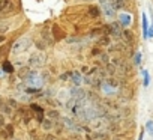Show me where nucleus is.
Wrapping results in <instances>:
<instances>
[{
	"label": "nucleus",
	"instance_id": "f03ea898",
	"mask_svg": "<svg viewBox=\"0 0 153 140\" xmlns=\"http://www.w3.org/2000/svg\"><path fill=\"white\" fill-rule=\"evenodd\" d=\"M17 8L14 0H0V15L2 17H9L12 14H15Z\"/></svg>",
	"mask_w": 153,
	"mask_h": 140
},
{
	"label": "nucleus",
	"instance_id": "2eb2a0df",
	"mask_svg": "<svg viewBox=\"0 0 153 140\" xmlns=\"http://www.w3.org/2000/svg\"><path fill=\"white\" fill-rule=\"evenodd\" d=\"M122 36H123V39H125L128 44L134 42V33H132V32H129V30H123V32H122Z\"/></svg>",
	"mask_w": 153,
	"mask_h": 140
},
{
	"label": "nucleus",
	"instance_id": "dca6fc26",
	"mask_svg": "<svg viewBox=\"0 0 153 140\" xmlns=\"http://www.w3.org/2000/svg\"><path fill=\"white\" fill-rule=\"evenodd\" d=\"M104 30L105 29H102V27H98V29L90 30V38H101L104 35Z\"/></svg>",
	"mask_w": 153,
	"mask_h": 140
},
{
	"label": "nucleus",
	"instance_id": "a211bd4d",
	"mask_svg": "<svg viewBox=\"0 0 153 140\" xmlns=\"http://www.w3.org/2000/svg\"><path fill=\"white\" fill-rule=\"evenodd\" d=\"M3 71H5V73H8V74L14 73V66L11 65V62H8V60H5V62H3Z\"/></svg>",
	"mask_w": 153,
	"mask_h": 140
},
{
	"label": "nucleus",
	"instance_id": "a878e982",
	"mask_svg": "<svg viewBox=\"0 0 153 140\" xmlns=\"http://www.w3.org/2000/svg\"><path fill=\"white\" fill-rule=\"evenodd\" d=\"M2 128H5V118H3L2 113H0V130Z\"/></svg>",
	"mask_w": 153,
	"mask_h": 140
},
{
	"label": "nucleus",
	"instance_id": "5701e85b",
	"mask_svg": "<svg viewBox=\"0 0 153 140\" xmlns=\"http://www.w3.org/2000/svg\"><path fill=\"white\" fill-rule=\"evenodd\" d=\"M47 116H50V118H59V112L50 110V112H47Z\"/></svg>",
	"mask_w": 153,
	"mask_h": 140
},
{
	"label": "nucleus",
	"instance_id": "cd10ccee",
	"mask_svg": "<svg viewBox=\"0 0 153 140\" xmlns=\"http://www.w3.org/2000/svg\"><path fill=\"white\" fill-rule=\"evenodd\" d=\"M3 41H5V36H0V44H2Z\"/></svg>",
	"mask_w": 153,
	"mask_h": 140
},
{
	"label": "nucleus",
	"instance_id": "ddd939ff",
	"mask_svg": "<svg viewBox=\"0 0 153 140\" xmlns=\"http://www.w3.org/2000/svg\"><path fill=\"white\" fill-rule=\"evenodd\" d=\"M14 136V127L12 125H5V130H2V137L9 139Z\"/></svg>",
	"mask_w": 153,
	"mask_h": 140
},
{
	"label": "nucleus",
	"instance_id": "393cba45",
	"mask_svg": "<svg viewBox=\"0 0 153 140\" xmlns=\"http://www.w3.org/2000/svg\"><path fill=\"white\" fill-rule=\"evenodd\" d=\"M8 30V24L6 23H0V33H3Z\"/></svg>",
	"mask_w": 153,
	"mask_h": 140
},
{
	"label": "nucleus",
	"instance_id": "39448f33",
	"mask_svg": "<svg viewBox=\"0 0 153 140\" xmlns=\"http://www.w3.org/2000/svg\"><path fill=\"white\" fill-rule=\"evenodd\" d=\"M116 12H117V9L111 5V2H110V3H104V5H102V14L105 15V18L113 20V18L116 17Z\"/></svg>",
	"mask_w": 153,
	"mask_h": 140
},
{
	"label": "nucleus",
	"instance_id": "c85d7f7f",
	"mask_svg": "<svg viewBox=\"0 0 153 140\" xmlns=\"http://www.w3.org/2000/svg\"><path fill=\"white\" fill-rule=\"evenodd\" d=\"M83 2H92V0H83Z\"/></svg>",
	"mask_w": 153,
	"mask_h": 140
},
{
	"label": "nucleus",
	"instance_id": "9b49d317",
	"mask_svg": "<svg viewBox=\"0 0 153 140\" xmlns=\"http://www.w3.org/2000/svg\"><path fill=\"white\" fill-rule=\"evenodd\" d=\"M30 109L33 110V112H36V119H38V122H41L42 124V121H44V110H42V107H39L38 104H32L30 106Z\"/></svg>",
	"mask_w": 153,
	"mask_h": 140
},
{
	"label": "nucleus",
	"instance_id": "aec40b11",
	"mask_svg": "<svg viewBox=\"0 0 153 140\" xmlns=\"http://www.w3.org/2000/svg\"><path fill=\"white\" fill-rule=\"evenodd\" d=\"M42 128L44 130H51L53 128V121L51 119H44L42 121Z\"/></svg>",
	"mask_w": 153,
	"mask_h": 140
},
{
	"label": "nucleus",
	"instance_id": "20e7f679",
	"mask_svg": "<svg viewBox=\"0 0 153 140\" xmlns=\"http://www.w3.org/2000/svg\"><path fill=\"white\" fill-rule=\"evenodd\" d=\"M27 83H29L30 86H33V88L39 89V88L44 85V79H42L38 73H30V74H29V77H27Z\"/></svg>",
	"mask_w": 153,
	"mask_h": 140
},
{
	"label": "nucleus",
	"instance_id": "f8f14e48",
	"mask_svg": "<svg viewBox=\"0 0 153 140\" xmlns=\"http://www.w3.org/2000/svg\"><path fill=\"white\" fill-rule=\"evenodd\" d=\"M89 15H90L92 18H99V17L102 15V11H101L99 6H90V8H89Z\"/></svg>",
	"mask_w": 153,
	"mask_h": 140
},
{
	"label": "nucleus",
	"instance_id": "7ed1b4c3",
	"mask_svg": "<svg viewBox=\"0 0 153 140\" xmlns=\"http://www.w3.org/2000/svg\"><path fill=\"white\" fill-rule=\"evenodd\" d=\"M107 125H108V122H107L105 118H95V119H90V128H92L93 131H102V130L107 128Z\"/></svg>",
	"mask_w": 153,
	"mask_h": 140
},
{
	"label": "nucleus",
	"instance_id": "7c9ffc66",
	"mask_svg": "<svg viewBox=\"0 0 153 140\" xmlns=\"http://www.w3.org/2000/svg\"><path fill=\"white\" fill-rule=\"evenodd\" d=\"M116 140H117V139H116Z\"/></svg>",
	"mask_w": 153,
	"mask_h": 140
},
{
	"label": "nucleus",
	"instance_id": "0eeeda50",
	"mask_svg": "<svg viewBox=\"0 0 153 140\" xmlns=\"http://www.w3.org/2000/svg\"><path fill=\"white\" fill-rule=\"evenodd\" d=\"M108 35L122 36V24L120 23H110L108 24Z\"/></svg>",
	"mask_w": 153,
	"mask_h": 140
},
{
	"label": "nucleus",
	"instance_id": "4be33fe9",
	"mask_svg": "<svg viewBox=\"0 0 153 140\" xmlns=\"http://www.w3.org/2000/svg\"><path fill=\"white\" fill-rule=\"evenodd\" d=\"M65 125L69 128V130H76V127H75V124L72 122V121H69L68 118H65Z\"/></svg>",
	"mask_w": 153,
	"mask_h": 140
},
{
	"label": "nucleus",
	"instance_id": "6ab92c4d",
	"mask_svg": "<svg viewBox=\"0 0 153 140\" xmlns=\"http://www.w3.org/2000/svg\"><path fill=\"white\" fill-rule=\"evenodd\" d=\"M149 85H150V77H149V73L144 69V71H143V86L147 88Z\"/></svg>",
	"mask_w": 153,
	"mask_h": 140
},
{
	"label": "nucleus",
	"instance_id": "412c9836",
	"mask_svg": "<svg viewBox=\"0 0 153 140\" xmlns=\"http://www.w3.org/2000/svg\"><path fill=\"white\" fill-rule=\"evenodd\" d=\"M146 130H147V133H149L150 136H153V121H152V119L147 121V124H146Z\"/></svg>",
	"mask_w": 153,
	"mask_h": 140
},
{
	"label": "nucleus",
	"instance_id": "f3484780",
	"mask_svg": "<svg viewBox=\"0 0 153 140\" xmlns=\"http://www.w3.org/2000/svg\"><path fill=\"white\" fill-rule=\"evenodd\" d=\"M143 30H144V38H149V24H147L146 14H143Z\"/></svg>",
	"mask_w": 153,
	"mask_h": 140
},
{
	"label": "nucleus",
	"instance_id": "bb28decb",
	"mask_svg": "<svg viewBox=\"0 0 153 140\" xmlns=\"http://www.w3.org/2000/svg\"><path fill=\"white\" fill-rule=\"evenodd\" d=\"M101 53V50H99V45H96V47H93V50H92V54L95 56V54H99Z\"/></svg>",
	"mask_w": 153,
	"mask_h": 140
},
{
	"label": "nucleus",
	"instance_id": "f257e3e1",
	"mask_svg": "<svg viewBox=\"0 0 153 140\" xmlns=\"http://www.w3.org/2000/svg\"><path fill=\"white\" fill-rule=\"evenodd\" d=\"M32 45V39L24 36V38H20L18 41H15V44L12 45V53L14 54H20V53H24L27 48H30Z\"/></svg>",
	"mask_w": 153,
	"mask_h": 140
},
{
	"label": "nucleus",
	"instance_id": "4468645a",
	"mask_svg": "<svg viewBox=\"0 0 153 140\" xmlns=\"http://www.w3.org/2000/svg\"><path fill=\"white\" fill-rule=\"evenodd\" d=\"M110 42H111V39H110V35H102L96 44H98L99 47H107V45H110Z\"/></svg>",
	"mask_w": 153,
	"mask_h": 140
},
{
	"label": "nucleus",
	"instance_id": "6e6552de",
	"mask_svg": "<svg viewBox=\"0 0 153 140\" xmlns=\"http://www.w3.org/2000/svg\"><path fill=\"white\" fill-rule=\"evenodd\" d=\"M71 83L74 85V86H81V83H83V76L80 74V73H76V71H74V73H71Z\"/></svg>",
	"mask_w": 153,
	"mask_h": 140
},
{
	"label": "nucleus",
	"instance_id": "1a4fd4ad",
	"mask_svg": "<svg viewBox=\"0 0 153 140\" xmlns=\"http://www.w3.org/2000/svg\"><path fill=\"white\" fill-rule=\"evenodd\" d=\"M119 23H120L123 27H128V26L132 23V17H131L129 14L120 12V14H119Z\"/></svg>",
	"mask_w": 153,
	"mask_h": 140
},
{
	"label": "nucleus",
	"instance_id": "9d476101",
	"mask_svg": "<svg viewBox=\"0 0 153 140\" xmlns=\"http://www.w3.org/2000/svg\"><path fill=\"white\" fill-rule=\"evenodd\" d=\"M93 140H111V139H110V134L105 130H102V131H95L93 133Z\"/></svg>",
	"mask_w": 153,
	"mask_h": 140
},
{
	"label": "nucleus",
	"instance_id": "b1692460",
	"mask_svg": "<svg viewBox=\"0 0 153 140\" xmlns=\"http://www.w3.org/2000/svg\"><path fill=\"white\" fill-rule=\"evenodd\" d=\"M134 63H135V65H140V63H141V54H140V53L135 54V57H134Z\"/></svg>",
	"mask_w": 153,
	"mask_h": 140
},
{
	"label": "nucleus",
	"instance_id": "c756f323",
	"mask_svg": "<svg viewBox=\"0 0 153 140\" xmlns=\"http://www.w3.org/2000/svg\"><path fill=\"white\" fill-rule=\"evenodd\" d=\"M2 73H3V71H0V77H2Z\"/></svg>",
	"mask_w": 153,
	"mask_h": 140
},
{
	"label": "nucleus",
	"instance_id": "423d86ee",
	"mask_svg": "<svg viewBox=\"0 0 153 140\" xmlns=\"http://www.w3.org/2000/svg\"><path fill=\"white\" fill-rule=\"evenodd\" d=\"M29 63L32 65V66H42L44 63H45V56L44 54H41V53H36V54H33L32 57H30V60H29Z\"/></svg>",
	"mask_w": 153,
	"mask_h": 140
}]
</instances>
